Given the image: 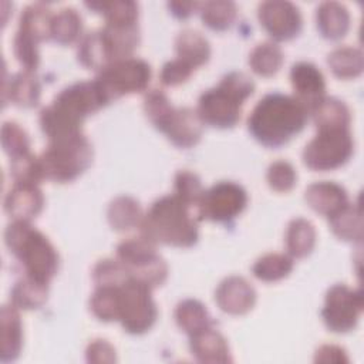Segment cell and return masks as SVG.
<instances>
[{"label": "cell", "instance_id": "7c38bea8", "mask_svg": "<svg viewBox=\"0 0 364 364\" xmlns=\"http://www.w3.org/2000/svg\"><path fill=\"white\" fill-rule=\"evenodd\" d=\"M363 311V293L360 289H350L347 284L331 286L324 299L321 318L326 327L334 333L351 331Z\"/></svg>", "mask_w": 364, "mask_h": 364}, {"label": "cell", "instance_id": "60d3db41", "mask_svg": "<svg viewBox=\"0 0 364 364\" xmlns=\"http://www.w3.org/2000/svg\"><path fill=\"white\" fill-rule=\"evenodd\" d=\"M131 274L124 264L115 259H101L92 269V282L95 286H118Z\"/></svg>", "mask_w": 364, "mask_h": 364}, {"label": "cell", "instance_id": "b9f144b4", "mask_svg": "<svg viewBox=\"0 0 364 364\" xmlns=\"http://www.w3.org/2000/svg\"><path fill=\"white\" fill-rule=\"evenodd\" d=\"M173 193L176 196H179L183 202H186L188 205H191L192 208H198V203L205 192V189L202 188V182L200 178L191 172V171H179L175 175V183H173Z\"/></svg>", "mask_w": 364, "mask_h": 364}, {"label": "cell", "instance_id": "f546056e", "mask_svg": "<svg viewBox=\"0 0 364 364\" xmlns=\"http://www.w3.org/2000/svg\"><path fill=\"white\" fill-rule=\"evenodd\" d=\"M82 33V18L73 7H64L53 14L51 20V40L68 46L80 41Z\"/></svg>", "mask_w": 364, "mask_h": 364}, {"label": "cell", "instance_id": "8d00e7d4", "mask_svg": "<svg viewBox=\"0 0 364 364\" xmlns=\"http://www.w3.org/2000/svg\"><path fill=\"white\" fill-rule=\"evenodd\" d=\"M199 14L206 27L215 31H225L233 24L237 14V7L233 1H205L199 4Z\"/></svg>", "mask_w": 364, "mask_h": 364}, {"label": "cell", "instance_id": "277c9868", "mask_svg": "<svg viewBox=\"0 0 364 364\" xmlns=\"http://www.w3.org/2000/svg\"><path fill=\"white\" fill-rule=\"evenodd\" d=\"M253 80L240 71H230L216 87L203 91L196 112L203 124L213 128H233L242 114L245 101L253 94Z\"/></svg>", "mask_w": 364, "mask_h": 364}, {"label": "cell", "instance_id": "ba28073f", "mask_svg": "<svg viewBox=\"0 0 364 364\" xmlns=\"http://www.w3.org/2000/svg\"><path fill=\"white\" fill-rule=\"evenodd\" d=\"M152 289L129 276L118 286V321L129 334L146 333L158 317Z\"/></svg>", "mask_w": 364, "mask_h": 364}, {"label": "cell", "instance_id": "681fc988", "mask_svg": "<svg viewBox=\"0 0 364 364\" xmlns=\"http://www.w3.org/2000/svg\"><path fill=\"white\" fill-rule=\"evenodd\" d=\"M199 4L198 1H169L166 6L172 16L183 20L191 17L199 9Z\"/></svg>", "mask_w": 364, "mask_h": 364}, {"label": "cell", "instance_id": "8992f818", "mask_svg": "<svg viewBox=\"0 0 364 364\" xmlns=\"http://www.w3.org/2000/svg\"><path fill=\"white\" fill-rule=\"evenodd\" d=\"M43 178L57 183L77 179L92 162V145L80 132L48 141L47 148L38 156Z\"/></svg>", "mask_w": 364, "mask_h": 364}, {"label": "cell", "instance_id": "52a82bcc", "mask_svg": "<svg viewBox=\"0 0 364 364\" xmlns=\"http://www.w3.org/2000/svg\"><path fill=\"white\" fill-rule=\"evenodd\" d=\"M151 65L136 57H128L108 64L94 78L107 104L135 92L146 90L151 81Z\"/></svg>", "mask_w": 364, "mask_h": 364}, {"label": "cell", "instance_id": "d6a6232c", "mask_svg": "<svg viewBox=\"0 0 364 364\" xmlns=\"http://www.w3.org/2000/svg\"><path fill=\"white\" fill-rule=\"evenodd\" d=\"M85 6L101 13L105 24H135L138 23V4L131 0L85 1Z\"/></svg>", "mask_w": 364, "mask_h": 364}, {"label": "cell", "instance_id": "1f68e13d", "mask_svg": "<svg viewBox=\"0 0 364 364\" xmlns=\"http://www.w3.org/2000/svg\"><path fill=\"white\" fill-rule=\"evenodd\" d=\"M175 321L186 334H193L208 326H212L206 307L195 299H185L175 309Z\"/></svg>", "mask_w": 364, "mask_h": 364}, {"label": "cell", "instance_id": "f35d334b", "mask_svg": "<svg viewBox=\"0 0 364 364\" xmlns=\"http://www.w3.org/2000/svg\"><path fill=\"white\" fill-rule=\"evenodd\" d=\"M10 175L13 176L14 182L20 183L38 185L40 181L44 179L38 156L30 152L10 159Z\"/></svg>", "mask_w": 364, "mask_h": 364}, {"label": "cell", "instance_id": "ffe728a7", "mask_svg": "<svg viewBox=\"0 0 364 364\" xmlns=\"http://www.w3.org/2000/svg\"><path fill=\"white\" fill-rule=\"evenodd\" d=\"M304 199L313 210L324 216L333 215L348 202L346 189L330 181H320L309 185L304 192Z\"/></svg>", "mask_w": 364, "mask_h": 364}, {"label": "cell", "instance_id": "2e32d148", "mask_svg": "<svg viewBox=\"0 0 364 364\" xmlns=\"http://www.w3.org/2000/svg\"><path fill=\"white\" fill-rule=\"evenodd\" d=\"M215 301L225 313L245 314L253 309L256 291L245 277L229 276L219 283L215 291Z\"/></svg>", "mask_w": 364, "mask_h": 364}, {"label": "cell", "instance_id": "8fae6325", "mask_svg": "<svg viewBox=\"0 0 364 364\" xmlns=\"http://www.w3.org/2000/svg\"><path fill=\"white\" fill-rule=\"evenodd\" d=\"M247 205V193L236 182L220 181L206 189L198 203L196 215L200 220L228 223L237 218Z\"/></svg>", "mask_w": 364, "mask_h": 364}, {"label": "cell", "instance_id": "e0dca14e", "mask_svg": "<svg viewBox=\"0 0 364 364\" xmlns=\"http://www.w3.org/2000/svg\"><path fill=\"white\" fill-rule=\"evenodd\" d=\"M44 196L38 185L14 182L4 198V210L13 220L30 222L43 210Z\"/></svg>", "mask_w": 364, "mask_h": 364}, {"label": "cell", "instance_id": "d590c367", "mask_svg": "<svg viewBox=\"0 0 364 364\" xmlns=\"http://www.w3.org/2000/svg\"><path fill=\"white\" fill-rule=\"evenodd\" d=\"M283 53L280 47L272 41L257 44L249 54V65L253 73L262 77L274 75L283 64Z\"/></svg>", "mask_w": 364, "mask_h": 364}, {"label": "cell", "instance_id": "d6986e66", "mask_svg": "<svg viewBox=\"0 0 364 364\" xmlns=\"http://www.w3.org/2000/svg\"><path fill=\"white\" fill-rule=\"evenodd\" d=\"M41 84L34 71L23 70L13 74L3 85V101L9 98L17 107L31 108L36 107L40 101Z\"/></svg>", "mask_w": 364, "mask_h": 364}, {"label": "cell", "instance_id": "30bf717a", "mask_svg": "<svg viewBox=\"0 0 364 364\" xmlns=\"http://www.w3.org/2000/svg\"><path fill=\"white\" fill-rule=\"evenodd\" d=\"M354 152L350 128H321L303 149V164L311 171H333L348 162Z\"/></svg>", "mask_w": 364, "mask_h": 364}, {"label": "cell", "instance_id": "f6af8a7d", "mask_svg": "<svg viewBox=\"0 0 364 364\" xmlns=\"http://www.w3.org/2000/svg\"><path fill=\"white\" fill-rule=\"evenodd\" d=\"M172 104L169 98L161 90H151L145 94L144 98V111L151 124L156 128L162 119L172 109Z\"/></svg>", "mask_w": 364, "mask_h": 364}, {"label": "cell", "instance_id": "836d02e7", "mask_svg": "<svg viewBox=\"0 0 364 364\" xmlns=\"http://www.w3.org/2000/svg\"><path fill=\"white\" fill-rule=\"evenodd\" d=\"M293 264V257L289 255L266 253L253 263L252 273L262 282H277L290 274Z\"/></svg>", "mask_w": 364, "mask_h": 364}, {"label": "cell", "instance_id": "4316f807", "mask_svg": "<svg viewBox=\"0 0 364 364\" xmlns=\"http://www.w3.org/2000/svg\"><path fill=\"white\" fill-rule=\"evenodd\" d=\"M286 249L289 256L301 259L309 256L316 245V229L313 223L304 218H294L286 229Z\"/></svg>", "mask_w": 364, "mask_h": 364}, {"label": "cell", "instance_id": "c3c4849f", "mask_svg": "<svg viewBox=\"0 0 364 364\" xmlns=\"http://www.w3.org/2000/svg\"><path fill=\"white\" fill-rule=\"evenodd\" d=\"M314 361H321V363H343V361H348L346 351L341 347L337 346H321L317 351H316V357Z\"/></svg>", "mask_w": 364, "mask_h": 364}, {"label": "cell", "instance_id": "44dd1931", "mask_svg": "<svg viewBox=\"0 0 364 364\" xmlns=\"http://www.w3.org/2000/svg\"><path fill=\"white\" fill-rule=\"evenodd\" d=\"M316 24L321 37L340 40L350 28V13L338 1H323L316 9Z\"/></svg>", "mask_w": 364, "mask_h": 364}, {"label": "cell", "instance_id": "7bdbcfd3", "mask_svg": "<svg viewBox=\"0 0 364 364\" xmlns=\"http://www.w3.org/2000/svg\"><path fill=\"white\" fill-rule=\"evenodd\" d=\"M266 181L273 191L289 192L296 185L297 173L290 162L279 159L270 164V166L267 168Z\"/></svg>", "mask_w": 364, "mask_h": 364}, {"label": "cell", "instance_id": "ee69618b", "mask_svg": "<svg viewBox=\"0 0 364 364\" xmlns=\"http://www.w3.org/2000/svg\"><path fill=\"white\" fill-rule=\"evenodd\" d=\"M13 51L17 61L24 67V70H28V71L37 70L40 64L38 43L24 36L23 33L16 31V36L13 40Z\"/></svg>", "mask_w": 364, "mask_h": 364}, {"label": "cell", "instance_id": "6da1fadb", "mask_svg": "<svg viewBox=\"0 0 364 364\" xmlns=\"http://www.w3.org/2000/svg\"><path fill=\"white\" fill-rule=\"evenodd\" d=\"M309 115V109L296 97L270 92L252 109L247 129L259 144L276 149L303 131Z\"/></svg>", "mask_w": 364, "mask_h": 364}, {"label": "cell", "instance_id": "7a4b0ae2", "mask_svg": "<svg viewBox=\"0 0 364 364\" xmlns=\"http://www.w3.org/2000/svg\"><path fill=\"white\" fill-rule=\"evenodd\" d=\"M107 101L94 80L77 81L63 88L53 102L40 111V127L48 141L81 132L84 119L101 108Z\"/></svg>", "mask_w": 364, "mask_h": 364}, {"label": "cell", "instance_id": "5bb4252c", "mask_svg": "<svg viewBox=\"0 0 364 364\" xmlns=\"http://www.w3.org/2000/svg\"><path fill=\"white\" fill-rule=\"evenodd\" d=\"M203 125L205 124L199 118L196 109L188 107H172L156 129L165 134L175 146L186 149L200 141Z\"/></svg>", "mask_w": 364, "mask_h": 364}, {"label": "cell", "instance_id": "9a60e30c", "mask_svg": "<svg viewBox=\"0 0 364 364\" xmlns=\"http://www.w3.org/2000/svg\"><path fill=\"white\" fill-rule=\"evenodd\" d=\"M290 82L294 90V97L309 109L323 98L326 91V81L323 73L311 63L299 61L291 65Z\"/></svg>", "mask_w": 364, "mask_h": 364}, {"label": "cell", "instance_id": "d4e9b609", "mask_svg": "<svg viewBox=\"0 0 364 364\" xmlns=\"http://www.w3.org/2000/svg\"><path fill=\"white\" fill-rule=\"evenodd\" d=\"M331 232L341 240L361 242L363 239V218L357 203L347 202L333 215L327 216Z\"/></svg>", "mask_w": 364, "mask_h": 364}, {"label": "cell", "instance_id": "f1b7e54d", "mask_svg": "<svg viewBox=\"0 0 364 364\" xmlns=\"http://www.w3.org/2000/svg\"><path fill=\"white\" fill-rule=\"evenodd\" d=\"M142 216L144 215L139 202L128 195L117 196L114 200H111L107 210V219L109 226L118 232L129 230L138 226Z\"/></svg>", "mask_w": 364, "mask_h": 364}, {"label": "cell", "instance_id": "9c48e42d", "mask_svg": "<svg viewBox=\"0 0 364 364\" xmlns=\"http://www.w3.org/2000/svg\"><path fill=\"white\" fill-rule=\"evenodd\" d=\"M115 255L132 277L148 284L151 289L165 283L168 264L156 252V245L144 236L122 240L117 246Z\"/></svg>", "mask_w": 364, "mask_h": 364}, {"label": "cell", "instance_id": "603a6c76", "mask_svg": "<svg viewBox=\"0 0 364 364\" xmlns=\"http://www.w3.org/2000/svg\"><path fill=\"white\" fill-rule=\"evenodd\" d=\"M175 51L178 60L196 70L209 61L210 44L199 31L186 28L176 36Z\"/></svg>", "mask_w": 364, "mask_h": 364}, {"label": "cell", "instance_id": "74e56055", "mask_svg": "<svg viewBox=\"0 0 364 364\" xmlns=\"http://www.w3.org/2000/svg\"><path fill=\"white\" fill-rule=\"evenodd\" d=\"M118 286H95L90 309L98 320L118 321Z\"/></svg>", "mask_w": 364, "mask_h": 364}, {"label": "cell", "instance_id": "5b68a950", "mask_svg": "<svg viewBox=\"0 0 364 364\" xmlns=\"http://www.w3.org/2000/svg\"><path fill=\"white\" fill-rule=\"evenodd\" d=\"M9 252L20 262L27 276L50 283L58 270V253L48 237L30 222L13 220L4 230Z\"/></svg>", "mask_w": 364, "mask_h": 364}, {"label": "cell", "instance_id": "3957f363", "mask_svg": "<svg viewBox=\"0 0 364 364\" xmlns=\"http://www.w3.org/2000/svg\"><path fill=\"white\" fill-rule=\"evenodd\" d=\"M196 209L175 193L156 199L139 223L141 236L158 245L191 247L199 239Z\"/></svg>", "mask_w": 364, "mask_h": 364}, {"label": "cell", "instance_id": "4dcf8cb0", "mask_svg": "<svg viewBox=\"0 0 364 364\" xmlns=\"http://www.w3.org/2000/svg\"><path fill=\"white\" fill-rule=\"evenodd\" d=\"M327 64L333 74L341 80L355 78L363 73L364 58L360 48L341 46L327 55Z\"/></svg>", "mask_w": 364, "mask_h": 364}, {"label": "cell", "instance_id": "83f0119b", "mask_svg": "<svg viewBox=\"0 0 364 364\" xmlns=\"http://www.w3.org/2000/svg\"><path fill=\"white\" fill-rule=\"evenodd\" d=\"M317 129L350 128L351 115L348 107L334 97H323L310 111Z\"/></svg>", "mask_w": 364, "mask_h": 364}, {"label": "cell", "instance_id": "ac0fdd59", "mask_svg": "<svg viewBox=\"0 0 364 364\" xmlns=\"http://www.w3.org/2000/svg\"><path fill=\"white\" fill-rule=\"evenodd\" d=\"M189 348L199 363H230L232 357L226 338L212 326L189 336Z\"/></svg>", "mask_w": 364, "mask_h": 364}, {"label": "cell", "instance_id": "bcb514c9", "mask_svg": "<svg viewBox=\"0 0 364 364\" xmlns=\"http://www.w3.org/2000/svg\"><path fill=\"white\" fill-rule=\"evenodd\" d=\"M193 71L195 70L191 68L188 64L175 58V60L166 61L162 65L159 80L166 87H175V85H179V84L188 81V78L192 75Z\"/></svg>", "mask_w": 364, "mask_h": 364}, {"label": "cell", "instance_id": "7dc6e473", "mask_svg": "<svg viewBox=\"0 0 364 364\" xmlns=\"http://www.w3.org/2000/svg\"><path fill=\"white\" fill-rule=\"evenodd\" d=\"M85 358L88 363H112L115 361V350L107 340L97 338L88 344Z\"/></svg>", "mask_w": 364, "mask_h": 364}, {"label": "cell", "instance_id": "7402d4cb", "mask_svg": "<svg viewBox=\"0 0 364 364\" xmlns=\"http://www.w3.org/2000/svg\"><path fill=\"white\" fill-rule=\"evenodd\" d=\"M23 347V326L18 309L4 304L1 307V361H14Z\"/></svg>", "mask_w": 364, "mask_h": 364}, {"label": "cell", "instance_id": "ab89813d", "mask_svg": "<svg viewBox=\"0 0 364 364\" xmlns=\"http://www.w3.org/2000/svg\"><path fill=\"white\" fill-rule=\"evenodd\" d=\"M1 146L11 159L30 152V138L17 122L6 121L1 127Z\"/></svg>", "mask_w": 364, "mask_h": 364}, {"label": "cell", "instance_id": "4fadbf2b", "mask_svg": "<svg viewBox=\"0 0 364 364\" xmlns=\"http://www.w3.org/2000/svg\"><path fill=\"white\" fill-rule=\"evenodd\" d=\"M257 18L266 33L276 41H289L297 37L303 27V17L299 7L286 0L260 3Z\"/></svg>", "mask_w": 364, "mask_h": 364}, {"label": "cell", "instance_id": "e575fe53", "mask_svg": "<svg viewBox=\"0 0 364 364\" xmlns=\"http://www.w3.org/2000/svg\"><path fill=\"white\" fill-rule=\"evenodd\" d=\"M77 58L81 65L90 70L101 71L109 64L100 30L85 33L77 47Z\"/></svg>", "mask_w": 364, "mask_h": 364}, {"label": "cell", "instance_id": "484cf974", "mask_svg": "<svg viewBox=\"0 0 364 364\" xmlns=\"http://www.w3.org/2000/svg\"><path fill=\"white\" fill-rule=\"evenodd\" d=\"M47 296L48 283L26 274L14 283L10 291V303L18 310H36L44 306Z\"/></svg>", "mask_w": 364, "mask_h": 364}, {"label": "cell", "instance_id": "cb8c5ba5", "mask_svg": "<svg viewBox=\"0 0 364 364\" xmlns=\"http://www.w3.org/2000/svg\"><path fill=\"white\" fill-rule=\"evenodd\" d=\"M51 20L53 14L48 6L44 3H31L21 10L17 31L40 44L51 38Z\"/></svg>", "mask_w": 364, "mask_h": 364}]
</instances>
